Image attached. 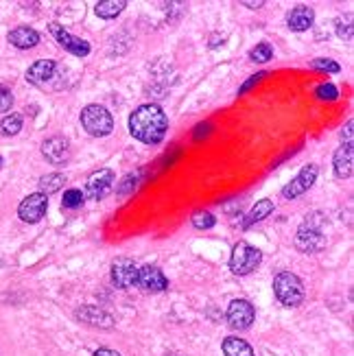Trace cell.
I'll return each mask as SVG.
<instances>
[{
    "label": "cell",
    "instance_id": "23",
    "mask_svg": "<svg viewBox=\"0 0 354 356\" xmlns=\"http://www.w3.org/2000/svg\"><path fill=\"white\" fill-rule=\"evenodd\" d=\"M22 129V116L20 114H7L5 118H0V134L3 136H16Z\"/></svg>",
    "mask_w": 354,
    "mask_h": 356
},
{
    "label": "cell",
    "instance_id": "30",
    "mask_svg": "<svg viewBox=\"0 0 354 356\" xmlns=\"http://www.w3.org/2000/svg\"><path fill=\"white\" fill-rule=\"evenodd\" d=\"M11 105H14V94H11L9 87L0 85V114H5L11 109Z\"/></svg>",
    "mask_w": 354,
    "mask_h": 356
},
{
    "label": "cell",
    "instance_id": "5",
    "mask_svg": "<svg viewBox=\"0 0 354 356\" xmlns=\"http://www.w3.org/2000/svg\"><path fill=\"white\" fill-rule=\"evenodd\" d=\"M138 266L132 258H116L112 262V282L118 289H134L138 286Z\"/></svg>",
    "mask_w": 354,
    "mask_h": 356
},
{
    "label": "cell",
    "instance_id": "15",
    "mask_svg": "<svg viewBox=\"0 0 354 356\" xmlns=\"http://www.w3.org/2000/svg\"><path fill=\"white\" fill-rule=\"evenodd\" d=\"M313 22H315V11L306 5H298L289 11V16H287V24H289V29L291 31H295V33H302V31H309L313 27Z\"/></svg>",
    "mask_w": 354,
    "mask_h": 356
},
{
    "label": "cell",
    "instance_id": "32",
    "mask_svg": "<svg viewBox=\"0 0 354 356\" xmlns=\"http://www.w3.org/2000/svg\"><path fill=\"white\" fill-rule=\"evenodd\" d=\"M352 127H354V123L348 121L344 129H341V143H344V147H352Z\"/></svg>",
    "mask_w": 354,
    "mask_h": 356
},
{
    "label": "cell",
    "instance_id": "1",
    "mask_svg": "<svg viewBox=\"0 0 354 356\" xmlns=\"http://www.w3.org/2000/svg\"><path fill=\"white\" fill-rule=\"evenodd\" d=\"M169 129V118L164 109L156 103H147L134 109L129 116V132L136 140L145 145H160Z\"/></svg>",
    "mask_w": 354,
    "mask_h": 356
},
{
    "label": "cell",
    "instance_id": "17",
    "mask_svg": "<svg viewBox=\"0 0 354 356\" xmlns=\"http://www.w3.org/2000/svg\"><path fill=\"white\" fill-rule=\"evenodd\" d=\"M333 167H335V175L339 180H348L354 171V151L352 147H344L341 145L335 151V158H333Z\"/></svg>",
    "mask_w": 354,
    "mask_h": 356
},
{
    "label": "cell",
    "instance_id": "12",
    "mask_svg": "<svg viewBox=\"0 0 354 356\" xmlns=\"http://www.w3.org/2000/svg\"><path fill=\"white\" fill-rule=\"evenodd\" d=\"M42 156L50 164H64L70 158V143L64 136H53L42 143Z\"/></svg>",
    "mask_w": 354,
    "mask_h": 356
},
{
    "label": "cell",
    "instance_id": "28",
    "mask_svg": "<svg viewBox=\"0 0 354 356\" xmlns=\"http://www.w3.org/2000/svg\"><path fill=\"white\" fill-rule=\"evenodd\" d=\"M311 68L313 70H322V72H339L341 70V66L337 61H333V59H324V57H320V59H313L311 61Z\"/></svg>",
    "mask_w": 354,
    "mask_h": 356
},
{
    "label": "cell",
    "instance_id": "6",
    "mask_svg": "<svg viewBox=\"0 0 354 356\" xmlns=\"http://www.w3.org/2000/svg\"><path fill=\"white\" fill-rule=\"evenodd\" d=\"M317 173L320 169L315 167V164H306L304 169H302L293 180H291L284 188H282V197L284 199H295L300 195H304L306 190L315 184V180H317Z\"/></svg>",
    "mask_w": 354,
    "mask_h": 356
},
{
    "label": "cell",
    "instance_id": "4",
    "mask_svg": "<svg viewBox=\"0 0 354 356\" xmlns=\"http://www.w3.org/2000/svg\"><path fill=\"white\" fill-rule=\"evenodd\" d=\"M262 260V251L251 247L245 240H241L234 249H232V258H230V269L234 275H247L256 269Z\"/></svg>",
    "mask_w": 354,
    "mask_h": 356
},
{
    "label": "cell",
    "instance_id": "29",
    "mask_svg": "<svg viewBox=\"0 0 354 356\" xmlns=\"http://www.w3.org/2000/svg\"><path fill=\"white\" fill-rule=\"evenodd\" d=\"M315 94H317L322 101H337L339 98V90H337L333 83H322V85H317Z\"/></svg>",
    "mask_w": 354,
    "mask_h": 356
},
{
    "label": "cell",
    "instance_id": "25",
    "mask_svg": "<svg viewBox=\"0 0 354 356\" xmlns=\"http://www.w3.org/2000/svg\"><path fill=\"white\" fill-rule=\"evenodd\" d=\"M140 177H143V171L129 173V175L125 177V180L116 186V193H118V195H127V193H132V190H136L138 182H140Z\"/></svg>",
    "mask_w": 354,
    "mask_h": 356
},
{
    "label": "cell",
    "instance_id": "14",
    "mask_svg": "<svg viewBox=\"0 0 354 356\" xmlns=\"http://www.w3.org/2000/svg\"><path fill=\"white\" fill-rule=\"evenodd\" d=\"M74 317H77L79 322L92 326V328H103V330L114 328V317L110 313H105L103 308L90 306V304H87V306H81L77 313H74Z\"/></svg>",
    "mask_w": 354,
    "mask_h": 356
},
{
    "label": "cell",
    "instance_id": "33",
    "mask_svg": "<svg viewBox=\"0 0 354 356\" xmlns=\"http://www.w3.org/2000/svg\"><path fill=\"white\" fill-rule=\"evenodd\" d=\"M337 33H339V37H346V40H352V27H350V24H346V29H344V27H341V24H339Z\"/></svg>",
    "mask_w": 354,
    "mask_h": 356
},
{
    "label": "cell",
    "instance_id": "26",
    "mask_svg": "<svg viewBox=\"0 0 354 356\" xmlns=\"http://www.w3.org/2000/svg\"><path fill=\"white\" fill-rule=\"evenodd\" d=\"M83 193H81V190L79 188H70V190H66V193H64V201H61V203H64V208H79L81 206V203H83Z\"/></svg>",
    "mask_w": 354,
    "mask_h": 356
},
{
    "label": "cell",
    "instance_id": "20",
    "mask_svg": "<svg viewBox=\"0 0 354 356\" xmlns=\"http://www.w3.org/2000/svg\"><path fill=\"white\" fill-rule=\"evenodd\" d=\"M271 212H273V201L271 199H260V201H256V206L249 210L247 219L243 221V227H251L254 223L267 219Z\"/></svg>",
    "mask_w": 354,
    "mask_h": 356
},
{
    "label": "cell",
    "instance_id": "9",
    "mask_svg": "<svg viewBox=\"0 0 354 356\" xmlns=\"http://www.w3.org/2000/svg\"><path fill=\"white\" fill-rule=\"evenodd\" d=\"M50 33H53V37L59 42L61 48H66L68 53H72L74 57H85L87 53H90V44H87L85 40H81V37H74L72 33H68L61 24L57 22H50Z\"/></svg>",
    "mask_w": 354,
    "mask_h": 356
},
{
    "label": "cell",
    "instance_id": "18",
    "mask_svg": "<svg viewBox=\"0 0 354 356\" xmlns=\"http://www.w3.org/2000/svg\"><path fill=\"white\" fill-rule=\"evenodd\" d=\"M7 40L16 48L27 50V48H33V46L40 44V33H37L35 29H31V27H16L14 31H9Z\"/></svg>",
    "mask_w": 354,
    "mask_h": 356
},
{
    "label": "cell",
    "instance_id": "11",
    "mask_svg": "<svg viewBox=\"0 0 354 356\" xmlns=\"http://www.w3.org/2000/svg\"><path fill=\"white\" fill-rule=\"evenodd\" d=\"M138 286L145 289L147 293H162V291H167L169 280L162 273V269H158V266L145 264L138 269Z\"/></svg>",
    "mask_w": 354,
    "mask_h": 356
},
{
    "label": "cell",
    "instance_id": "19",
    "mask_svg": "<svg viewBox=\"0 0 354 356\" xmlns=\"http://www.w3.org/2000/svg\"><path fill=\"white\" fill-rule=\"evenodd\" d=\"M125 7H127L125 0H101V3L94 5V14L103 20H112V18L121 16V11Z\"/></svg>",
    "mask_w": 354,
    "mask_h": 356
},
{
    "label": "cell",
    "instance_id": "16",
    "mask_svg": "<svg viewBox=\"0 0 354 356\" xmlns=\"http://www.w3.org/2000/svg\"><path fill=\"white\" fill-rule=\"evenodd\" d=\"M55 70H57V63L53 59H40V61H35L33 66H29L27 81L33 83V85H42L48 79H53Z\"/></svg>",
    "mask_w": 354,
    "mask_h": 356
},
{
    "label": "cell",
    "instance_id": "2",
    "mask_svg": "<svg viewBox=\"0 0 354 356\" xmlns=\"http://www.w3.org/2000/svg\"><path fill=\"white\" fill-rule=\"evenodd\" d=\"M273 293L284 306L293 308L300 306L304 300V282L291 271H280L273 278Z\"/></svg>",
    "mask_w": 354,
    "mask_h": 356
},
{
    "label": "cell",
    "instance_id": "7",
    "mask_svg": "<svg viewBox=\"0 0 354 356\" xmlns=\"http://www.w3.org/2000/svg\"><path fill=\"white\" fill-rule=\"evenodd\" d=\"M48 210V199L42 193H33L29 197H24L22 203L18 206V217L24 223H37L44 219V214Z\"/></svg>",
    "mask_w": 354,
    "mask_h": 356
},
{
    "label": "cell",
    "instance_id": "13",
    "mask_svg": "<svg viewBox=\"0 0 354 356\" xmlns=\"http://www.w3.org/2000/svg\"><path fill=\"white\" fill-rule=\"evenodd\" d=\"M324 245H326V238L322 236V232L317 230V227L311 225V223H304L295 234V247L302 249V251L313 253V251H320Z\"/></svg>",
    "mask_w": 354,
    "mask_h": 356
},
{
    "label": "cell",
    "instance_id": "22",
    "mask_svg": "<svg viewBox=\"0 0 354 356\" xmlns=\"http://www.w3.org/2000/svg\"><path fill=\"white\" fill-rule=\"evenodd\" d=\"M66 184V177L61 173H48L44 177H40V188H42V195H53L57 190Z\"/></svg>",
    "mask_w": 354,
    "mask_h": 356
},
{
    "label": "cell",
    "instance_id": "3",
    "mask_svg": "<svg viewBox=\"0 0 354 356\" xmlns=\"http://www.w3.org/2000/svg\"><path fill=\"white\" fill-rule=\"evenodd\" d=\"M81 125H83V129L90 136L105 138L114 129V118H112V114L103 105L92 103V105H85L81 109Z\"/></svg>",
    "mask_w": 354,
    "mask_h": 356
},
{
    "label": "cell",
    "instance_id": "35",
    "mask_svg": "<svg viewBox=\"0 0 354 356\" xmlns=\"http://www.w3.org/2000/svg\"><path fill=\"white\" fill-rule=\"evenodd\" d=\"M94 356H121V354L114 352V350H110V348H101V350L94 352Z\"/></svg>",
    "mask_w": 354,
    "mask_h": 356
},
{
    "label": "cell",
    "instance_id": "37",
    "mask_svg": "<svg viewBox=\"0 0 354 356\" xmlns=\"http://www.w3.org/2000/svg\"><path fill=\"white\" fill-rule=\"evenodd\" d=\"M0 167H3V158H0Z\"/></svg>",
    "mask_w": 354,
    "mask_h": 356
},
{
    "label": "cell",
    "instance_id": "21",
    "mask_svg": "<svg viewBox=\"0 0 354 356\" xmlns=\"http://www.w3.org/2000/svg\"><path fill=\"white\" fill-rule=\"evenodd\" d=\"M223 354L225 356H254V348L238 337H227L223 341Z\"/></svg>",
    "mask_w": 354,
    "mask_h": 356
},
{
    "label": "cell",
    "instance_id": "36",
    "mask_svg": "<svg viewBox=\"0 0 354 356\" xmlns=\"http://www.w3.org/2000/svg\"><path fill=\"white\" fill-rule=\"evenodd\" d=\"M243 5H245V7H251V9H258V7H262L264 3H262V0H258V3H249V0H245Z\"/></svg>",
    "mask_w": 354,
    "mask_h": 356
},
{
    "label": "cell",
    "instance_id": "8",
    "mask_svg": "<svg viewBox=\"0 0 354 356\" xmlns=\"http://www.w3.org/2000/svg\"><path fill=\"white\" fill-rule=\"evenodd\" d=\"M112 184H114V171L112 169H98V171H94L90 177H87L83 197L92 199V201L103 199L110 193Z\"/></svg>",
    "mask_w": 354,
    "mask_h": 356
},
{
    "label": "cell",
    "instance_id": "34",
    "mask_svg": "<svg viewBox=\"0 0 354 356\" xmlns=\"http://www.w3.org/2000/svg\"><path fill=\"white\" fill-rule=\"evenodd\" d=\"M208 129H210V125H199L195 129V140H199L201 136H208Z\"/></svg>",
    "mask_w": 354,
    "mask_h": 356
},
{
    "label": "cell",
    "instance_id": "31",
    "mask_svg": "<svg viewBox=\"0 0 354 356\" xmlns=\"http://www.w3.org/2000/svg\"><path fill=\"white\" fill-rule=\"evenodd\" d=\"M264 77H267V72H258V74H254V77H249V81H245L243 85H241V90H238V94H245V92H249L251 87L254 85H258Z\"/></svg>",
    "mask_w": 354,
    "mask_h": 356
},
{
    "label": "cell",
    "instance_id": "27",
    "mask_svg": "<svg viewBox=\"0 0 354 356\" xmlns=\"http://www.w3.org/2000/svg\"><path fill=\"white\" fill-rule=\"evenodd\" d=\"M214 223H217V219H214V214H210V212H195L193 214V225L197 227V230H210Z\"/></svg>",
    "mask_w": 354,
    "mask_h": 356
},
{
    "label": "cell",
    "instance_id": "24",
    "mask_svg": "<svg viewBox=\"0 0 354 356\" xmlns=\"http://www.w3.org/2000/svg\"><path fill=\"white\" fill-rule=\"evenodd\" d=\"M271 57H273V48L267 42H260V44H256V48L249 50V59L256 63H267Z\"/></svg>",
    "mask_w": 354,
    "mask_h": 356
},
{
    "label": "cell",
    "instance_id": "10",
    "mask_svg": "<svg viewBox=\"0 0 354 356\" xmlns=\"http://www.w3.org/2000/svg\"><path fill=\"white\" fill-rule=\"evenodd\" d=\"M254 320H256V311L247 300H234L230 306H227V324L236 330L249 328L254 324Z\"/></svg>",
    "mask_w": 354,
    "mask_h": 356
}]
</instances>
